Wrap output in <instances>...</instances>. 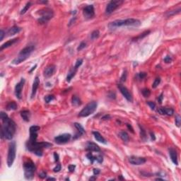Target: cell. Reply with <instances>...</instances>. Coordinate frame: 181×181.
<instances>
[{"label": "cell", "mask_w": 181, "mask_h": 181, "mask_svg": "<svg viewBox=\"0 0 181 181\" xmlns=\"http://www.w3.org/2000/svg\"><path fill=\"white\" fill-rule=\"evenodd\" d=\"M2 123L3 124L1 128V138L7 140L12 139L16 129L15 122L8 117L6 119L2 121Z\"/></svg>", "instance_id": "6da1fadb"}, {"label": "cell", "mask_w": 181, "mask_h": 181, "mask_svg": "<svg viewBox=\"0 0 181 181\" xmlns=\"http://www.w3.org/2000/svg\"><path fill=\"white\" fill-rule=\"evenodd\" d=\"M141 25V21L139 19H127L115 20L111 22L108 24V28L110 29H115L123 26H135L137 27Z\"/></svg>", "instance_id": "7a4b0ae2"}, {"label": "cell", "mask_w": 181, "mask_h": 181, "mask_svg": "<svg viewBox=\"0 0 181 181\" xmlns=\"http://www.w3.org/2000/svg\"><path fill=\"white\" fill-rule=\"evenodd\" d=\"M52 146V144L47 141H42L38 142L35 141L34 143H29L27 141L26 147L28 151L34 153L38 156H41L43 155V149L45 148H50Z\"/></svg>", "instance_id": "3957f363"}, {"label": "cell", "mask_w": 181, "mask_h": 181, "mask_svg": "<svg viewBox=\"0 0 181 181\" xmlns=\"http://www.w3.org/2000/svg\"><path fill=\"white\" fill-rule=\"evenodd\" d=\"M35 48V47L34 45H29L28 46L24 47L23 49H22L21 50V52H19V55L13 60L11 63L13 65H17L21 64V62H24L25 60H26L30 57L31 53L33 52Z\"/></svg>", "instance_id": "277c9868"}, {"label": "cell", "mask_w": 181, "mask_h": 181, "mask_svg": "<svg viewBox=\"0 0 181 181\" xmlns=\"http://www.w3.org/2000/svg\"><path fill=\"white\" fill-rule=\"evenodd\" d=\"M23 169L25 178L27 180H32L36 169L35 163L31 159H27L23 163Z\"/></svg>", "instance_id": "5b68a950"}, {"label": "cell", "mask_w": 181, "mask_h": 181, "mask_svg": "<svg viewBox=\"0 0 181 181\" xmlns=\"http://www.w3.org/2000/svg\"><path fill=\"white\" fill-rule=\"evenodd\" d=\"M38 14L40 16V18L38 19V21L40 24H45L49 21L54 16V12L50 8H43L38 11Z\"/></svg>", "instance_id": "8992f818"}, {"label": "cell", "mask_w": 181, "mask_h": 181, "mask_svg": "<svg viewBox=\"0 0 181 181\" xmlns=\"http://www.w3.org/2000/svg\"><path fill=\"white\" fill-rule=\"evenodd\" d=\"M96 108H97V103L95 101L90 102L80 111L79 116L82 117L89 116L90 115H91L95 112Z\"/></svg>", "instance_id": "52a82bcc"}, {"label": "cell", "mask_w": 181, "mask_h": 181, "mask_svg": "<svg viewBox=\"0 0 181 181\" xmlns=\"http://www.w3.org/2000/svg\"><path fill=\"white\" fill-rule=\"evenodd\" d=\"M16 144L15 141L10 142L9 145L8 150V156H7V165L9 167L12 166L16 159Z\"/></svg>", "instance_id": "ba28073f"}, {"label": "cell", "mask_w": 181, "mask_h": 181, "mask_svg": "<svg viewBox=\"0 0 181 181\" xmlns=\"http://www.w3.org/2000/svg\"><path fill=\"white\" fill-rule=\"evenodd\" d=\"M123 3H124V1L123 0H112L106 6L105 14L107 15H110L112 13L114 12L119 6H121Z\"/></svg>", "instance_id": "9c48e42d"}, {"label": "cell", "mask_w": 181, "mask_h": 181, "mask_svg": "<svg viewBox=\"0 0 181 181\" xmlns=\"http://www.w3.org/2000/svg\"><path fill=\"white\" fill-rule=\"evenodd\" d=\"M83 14L86 20H89L95 16V10L93 5H88L83 10Z\"/></svg>", "instance_id": "30bf717a"}, {"label": "cell", "mask_w": 181, "mask_h": 181, "mask_svg": "<svg viewBox=\"0 0 181 181\" xmlns=\"http://www.w3.org/2000/svg\"><path fill=\"white\" fill-rule=\"evenodd\" d=\"M40 127L39 126L33 125L30 127V139L28 141L29 143H34L37 141L38 138V132L40 130Z\"/></svg>", "instance_id": "8fae6325"}, {"label": "cell", "mask_w": 181, "mask_h": 181, "mask_svg": "<svg viewBox=\"0 0 181 181\" xmlns=\"http://www.w3.org/2000/svg\"><path fill=\"white\" fill-rule=\"evenodd\" d=\"M71 137V135L70 134L65 133V134L58 135L56 137H55V141L58 144H65L70 140Z\"/></svg>", "instance_id": "7c38bea8"}, {"label": "cell", "mask_w": 181, "mask_h": 181, "mask_svg": "<svg viewBox=\"0 0 181 181\" xmlns=\"http://www.w3.org/2000/svg\"><path fill=\"white\" fill-rule=\"evenodd\" d=\"M117 87L120 90V91L121 92V93L123 94V95L126 98L127 101H128L129 102H132L133 101V98H132V94L130 93V92L129 91V90L126 88L125 86H124L122 84H118Z\"/></svg>", "instance_id": "4fadbf2b"}, {"label": "cell", "mask_w": 181, "mask_h": 181, "mask_svg": "<svg viewBox=\"0 0 181 181\" xmlns=\"http://www.w3.org/2000/svg\"><path fill=\"white\" fill-rule=\"evenodd\" d=\"M147 161V160L145 158L143 157L135 156H132L129 158V162L135 166H139L145 163Z\"/></svg>", "instance_id": "5bb4252c"}, {"label": "cell", "mask_w": 181, "mask_h": 181, "mask_svg": "<svg viewBox=\"0 0 181 181\" xmlns=\"http://www.w3.org/2000/svg\"><path fill=\"white\" fill-rule=\"evenodd\" d=\"M25 81H25L24 79H21V80L15 86V95L18 99H21L22 89H23V86H24Z\"/></svg>", "instance_id": "9a60e30c"}, {"label": "cell", "mask_w": 181, "mask_h": 181, "mask_svg": "<svg viewBox=\"0 0 181 181\" xmlns=\"http://www.w3.org/2000/svg\"><path fill=\"white\" fill-rule=\"evenodd\" d=\"M86 157L89 159V160L91 161V163L92 164L95 161L98 163H103V156H102L101 154H99V155L95 156H93V155L92 153L89 152V153H87Z\"/></svg>", "instance_id": "2e32d148"}, {"label": "cell", "mask_w": 181, "mask_h": 181, "mask_svg": "<svg viewBox=\"0 0 181 181\" xmlns=\"http://www.w3.org/2000/svg\"><path fill=\"white\" fill-rule=\"evenodd\" d=\"M158 113L160 115H168V116H171L174 113V111L172 108H168V107H159L158 108Z\"/></svg>", "instance_id": "e0dca14e"}, {"label": "cell", "mask_w": 181, "mask_h": 181, "mask_svg": "<svg viewBox=\"0 0 181 181\" xmlns=\"http://www.w3.org/2000/svg\"><path fill=\"white\" fill-rule=\"evenodd\" d=\"M55 65H49L48 67H47L45 71H44V76L46 78H49V77H52L55 73Z\"/></svg>", "instance_id": "ac0fdd59"}, {"label": "cell", "mask_w": 181, "mask_h": 181, "mask_svg": "<svg viewBox=\"0 0 181 181\" xmlns=\"http://www.w3.org/2000/svg\"><path fill=\"white\" fill-rule=\"evenodd\" d=\"M86 150L89 151H95V152H100L101 149L98 145L92 141H88L86 144Z\"/></svg>", "instance_id": "d6986e66"}, {"label": "cell", "mask_w": 181, "mask_h": 181, "mask_svg": "<svg viewBox=\"0 0 181 181\" xmlns=\"http://www.w3.org/2000/svg\"><path fill=\"white\" fill-rule=\"evenodd\" d=\"M78 68H79V67L76 65H74V67L71 68L70 70L69 71V72H68L67 78H66V80H67V82H70L71 80L72 79V78L76 75V73H77V70H78Z\"/></svg>", "instance_id": "ffe728a7"}, {"label": "cell", "mask_w": 181, "mask_h": 181, "mask_svg": "<svg viewBox=\"0 0 181 181\" xmlns=\"http://www.w3.org/2000/svg\"><path fill=\"white\" fill-rule=\"evenodd\" d=\"M40 85V79L38 77H36L34 79L33 83V87H32V92H31V98H33L35 95L36 91H37L38 86Z\"/></svg>", "instance_id": "44dd1931"}, {"label": "cell", "mask_w": 181, "mask_h": 181, "mask_svg": "<svg viewBox=\"0 0 181 181\" xmlns=\"http://www.w3.org/2000/svg\"><path fill=\"white\" fill-rule=\"evenodd\" d=\"M169 155H170V157H171V159L172 162L175 165H178V161L177 151H176L174 149L171 148V149H169Z\"/></svg>", "instance_id": "7402d4cb"}, {"label": "cell", "mask_w": 181, "mask_h": 181, "mask_svg": "<svg viewBox=\"0 0 181 181\" xmlns=\"http://www.w3.org/2000/svg\"><path fill=\"white\" fill-rule=\"evenodd\" d=\"M21 31V28L18 26H13L11 28H10L8 31H7V35L8 36H12L16 34L19 33L20 31Z\"/></svg>", "instance_id": "603a6c76"}, {"label": "cell", "mask_w": 181, "mask_h": 181, "mask_svg": "<svg viewBox=\"0 0 181 181\" xmlns=\"http://www.w3.org/2000/svg\"><path fill=\"white\" fill-rule=\"evenodd\" d=\"M93 135L94 136V138L96 139V141H99V142L103 143V144H107V141L105 140V139L98 132H93Z\"/></svg>", "instance_id": "cb8c5ba5"}, {"label": "cell", "mask_w": 181, "mask_h": 181, "mask_svg": "<svg viewBox=\"0 0 181 181\" xmlns=\"http://www.w3.org/2000/svg\"><path fill=\"white\" fill-rule=\"evenodd\" d=\"M19 40V38H14V39H12V40H9V41H6V43H4L3 44V45H2V46H1V50H2L5 49V48H7V47H11V45H13L14 44H15L17 41Z\"/></svg>", "instance_id": "d4e9b609"}, {"label": "cell", "mask_w": 181, "mask_h": 181, "mask_svg": "<svg viewBox=\"0 0 181 181\" xmlns=\"http://www.w3.org/2000/svg\"><path fill=\"white\" fill-rule=\"evenodd\" d=\"M21 116L23 118V120H25L26 122H28L30 120V117H31V113L30 111L25 110L21 112Z\"/></svg>", "instance_id": "484cf974"}, {"label": "cell", "mask_w": 181, "mask_h": 181, "mask_svg": "<svg viewBox=\"0 0 181 181\" xmlns=\"http://www.w3.org/2000/svg\"><path fill=\"white\" fill-rule=\"evenodd\" d=\"M71 103L74 106L77 107V106H79L81 105V101L80 98L77 97V95H73L71 98Z\"/></svg>", "instance_id": "4316f807"}, {"label": "cell", "mask_w": 181, "mask_h": 181, "mask_svg": "<svg viewBox=\"0 0 181 181\" xmlns=\"http://www.w3.org/2000/svg\"><path fill=\"white\" fill-rule=\"evenodd\" d=\"M17 107H18V105L14 101L9 102L6 105V109L8 111H15L17 109Z\"/></svg>", "instance_id": "83f0119b"}, {"label": "cell", "mask_w": 181, "mask_h": 181, "mask_svg": "<svg viewBox=\"0 0 181 181\" xmlns=\"http://www.w3.org/2000/svg\"><path fill=\"white\" fill-rule=\"evenodd\" d=\"M74 127H75L76 129H77V131L79 132V135H83L85 134V129H84V128H83L82 126L80 125L79 123H74Z\"/></svg>", "instance_id": "f1b7e54d"}, {"label": "cell", "mask_w": 181, "mask_h": 181, "mask_svg": "<svg viewBox=\"0 0 181 181\" xmlns=\"http://www.w3.org/2000/svg\"><path fill=\"white\" fill-rule=\"evenodd\" d=\"M149 33H150V31H144V33H142L140 34V35H138L137 37L133 38V39H132V40H133V41H137V40H141V39L144 38L146 37V36H147L148 35H149Z\"/></svg>", "instance_id": "f546056e"}, {"label": "cell", "mask_w": 181, "mask_h": 181, "mask_svg": "<svg viewBox=\"0 0 181 181\" xmlns=\"http://www.w3.org/2000/svg\"><path fill=\"white\" fill-rule=\"evenodd\" d=\"M118 135H119V137L121 138V139H122L123 141H129V135H128V134H127V132H125V131H122V132H120V133L118 134Z\"/></svg>", "instance_id": "4dcf8cb0"}, {"label": "cell", "mask_w": 181, "mask_h": 181, "mask_svg": "<svg viewBox=\"0 0 181 181\" xmlns=\"http://www.w3.org/2000/svg\"><path fill=\"white\" fill-rule=\"evenodd\" d=\"M99 35H100L99 31L98 30H95V31H93L91 34V40H95V39L98 38Z\"/></svg>", "instance_id": "1f68e13d"}, {"label": "cell", "mask_w": 181, "mask_h": 181, "mask_svg": "<svg viewBox=\"0 0 181 181\" xmlns=\"http://www.w3.org/2000/svg\"><path fill=\"white\" fill-rule=\"evenodd\" d=\"M141 93H142V95H144L145 98H148L151 95V91L149 89H147V88L142 89Z\"/></svg>", "instance_id": "d6a6232c"}, {"label": "cell", "mask_w": 181, "mask_h": 181, "mask_svg": "<svg viewBox=\"0 0 181 181\" xmlns=\"http://www.w3.org/2000/svg\"><path fill=\"white\" fill-rule=\"evenodd\" d=\"M31 2H28V3L26 4V6H24V8L23 9L21 10V15H23V14H26V11H28V9L31 7Z\"/></svg>", "instance_id": "836d02e7"}, {"label": "cell", "mask_w": 181, "mask_h": 181, "mask_svg": "<svg viewBox=\"0 0 181 181\" xmlns=\"http://www.w3.org/2000/svg\"><path fill=\"white\" fill-rule=\"evenodd\" d=\"M180 8H178V9L177 10H174V11H168V12H167L166 14V15L167 16H171L175 15V14H178V13H180Z\"/></svg>", "instance_id": "e575fe53"}, {"label": "cell", "mask_w": 181, "mask_h": 181, "mask_svg": "<svg viewBox=\"0 0 181 181\" xmlns=\"http://www.w3.org/2000/svg\"><path fill=\"white\" fill-rule=\"evenodd\" d=\"M160 83H161V79H160L159 77H158V78H156V79L154 80L153 83H152V88H153V89L157 88V87L159 86V85L160 84Z\"/></svg>", "instance_id": "d590c367"}, {"label": "cell", "mask_w": 181, "mask_h": 181, "mask_svg": "<svg viewBox=\"0 0 181 181\" xmlns=\"http://www.w3.org/2000/svg\"><path fill=\"white\" fill-rule=\"evenodd\" d=\"M54 99H55L54 95H46L45 97V103H49L50 102H51L52 100H54Z\"/></svg>", "instance_id": "8d00e7d4"}, {"label": "cell", "mask_w": 181, "mask_h": 181, "mask_svg": "<svg viewBox=\"0 0 181 181\" xmlns=\"http://www.w3.org/2000/svg\"><path fill=\"white\" fill-rule=\"evenodd\" d=\"M175 122V125H176V126L179 127L180 126V123H181V118H180V116L179 115H176Z\"/></svg>", "instance_id": "74e56055"}, {"label": "cell", "mask_w": 181, "mask_h": 181, "mask_svg": "<svg viewBox=\"0 0 181 181\" xmlns=\"http://www.w3.org/2000/svg\"><path fill=\"white\" fill-rule=\"evenodd\" d=\"M147 74L146 72H140V73H139V74H137V77H138L139 79L142 80L147 77Z\"/></svg>", "instance_id": "f35d334b"}, {"label": "cell", "mask_w": 181, "mask_h": 181, "mask_svg": "<svg viewBox=\"0 0 181 181\" xmlns=\"http://www.w3.org/2000/svg\"><path fill=\"white\" fill-rule=\"evenodd\" d=\"M86 43L85 42H81V43H80L79 44V47H77V50L78 51H81V50H83L85 47H86Z\"/></svg>", "instance_id": "ab89813d"}, {"label": "cell", "mask_w": 181, "mask_h": 181, "mask_svg": "<svg viewBox=\"0 0 181 181\" xmlns=\"http://www.w3.org/2000/svg\"><path fill=\"white\" fill-rule=\"evenodd\" d=\"M127 71L125 70L124 71V72H123V75H122V77L120 78V81H121L122 82L125 81L126 79H127Z\"/></svg>", "instance_id": "60d3db41"}, {"label": "cell", "mask_w": 181, "mask_h": 181, "mask_svg": "<svg viewBox=\"0 0 181 181\" xmlns=\"http://www.w3.org/2000/svg\"><path fill=\"white\" fill-rule=\"evenodd\" d=\"M147 104L149 105V107H151V110H154V109L156 108V104H155V103H153V102L148 101Z\"/></svg>", "instance_id": "b9f144b4"}, {"label": "cell", "mask_w": 181, "mask_h": 181, "mask_svg": "<svg viewBox=\"0 0 181 181\" xmlns=\"http://www.w3.org/2000/svg\"><path fill=\"white\" fill-rule=\"evenodd\" d=\"M139 127H140V132H141V137L142 139H145L146 138V132H145V131H144V129L142 128V127H141V126H139Z\"/></svg>", "instance_id": "7bdbcfd3"}, {"label": "cell", "mask_w": 181, "mask_h": 181, "mask_svg": "<svg viewBox=\"0 0 181 181\" xmlns=\"http://www.w3.org/2000/svg\"><path fill=\"white\" fill-rule=\"evenodd\" d=\"M61 168L62 166L60 164H57V166H56V167H55L54 168V169H53V171L55 172V173H57V172H59L60 170H61Z\"/></svg>", "instance_id": "ee69618b"}, {"label": "cell", "mask_w": 181, "mask_h": 181, "mask_svg": "<svg viewBox=\"0 0 181 181\" xmlns=\"http://www.w3.org/2000/svg\"><path fill=\"white\" fill-rule=\"evenodd\" d=\"M172 61H173V59H172V58L170 56H166V57L164 58V62L166 63H171Z\"/></svg>", "instance_id": "f6af8a7d"}, {"label": "cell", "mask_w": 181, "mask_h": 181, "mask_svg": "<svg viewBox=\"0 0 181 181\" xmlns=\"http://www.w3.org/2000/svg\"><path fill=\"white\" fill-rule=\"evenodd\" d=\"M47 176V173H45V172H41L40 174H39V177H40V178H42V179H44V178H46Z\"/></svg>", "instance_id": "bcb514c9"}, {"label": "cell", "mask_w": 181, "mask_h": 181, "mask_svg": "<svg viewBox=\"0 0 181 181\" xmlns=\"http://www.w3.org/2000/svg\"><path fill=\"white\" fill-rule=\"evenodd\" d=\"M4 35H5V32H4L3 30H1V31H0V40H1V41L4 39Z\"/></svg>", "instance_id": "7dc6e473"}, {"label": "cell", "mask_w": 181, "mask_h": 181, "mask_svg": "<svg viewBox=\"0 0 181 181\" xmlns=\"http://www.w3.org/2000/svg\"><path fill=\"white\" fill-rule=\"evenodd\" d=\"M75 168H76V166H74V165H70L68 167L69 172H74V170H75Z\"/></svg>", "instance_id": "c3c4849f"}, {"label": "cell", "mask_w": 181, "mask_h": 181, "mask_svg": "<svg viewBox=\"0 0 181 181\" xmlns=\"http://www.w3.org/2000/svg\"><path fill=\"white\" fill-rule=\"evenodd\" d=\"M100 173V170L98 168H94L93 169V175H97Z\"/></svg>", "instance_id": "681fc988"}, {"label": "cell", "mask_w": 181, "mask_h": 181, "mask_svg": "<svg viewBox=\"0 0 181 181\" xmlns=\"http://www.w3.org/2000/svg\"><path fill=\"white\" fill-rule=\"evenodd\" d=\"M163 93H161V95L159 96V98H158V102L160 104L162 103V101H163Z\"/></svg>", "instance_id": "f907efd6"}, {"label": "cell", "mask_w": 181, "mask_h": 181, "mask_svg": "<svg viewBox=\"0 0 181 181\" xmlns=\"http://www.w3.org/2000/svg\"><path fill=\"white\" fill-rule=\"evenodd\" d=\"M111 118V115H105L104 116L102 117V119L103 120H109Z\"/></svg>", "instance_id": "816d5d0a"}, {"label": "cell", "mask_w": 181, "mask_h": 181, "mask_svg": "<svg viewBox=\"0 0 181 181\" xmlns=\"http://www.w3.org/2000/svg\"><path fill=\"white\" fill-rule=\"evenodd\" d=\"M54 157H55V161L56 162H57V161H59L58 154H57V153H54Z\"/></svg>", "instance_id": "f5cc1de1"}, {"label": "cell", "mask_w": 181, "mask_h": 181, "mask_svg": "<svg viewBox=\"0 0 181 181\" xmlns=\"http://www.w3.org/2000/svg\"><path fill=\"white\" fill-rule=\"evenodd\" d=\"M109 97H111V98H115V93H113V92H111V93L109 94Z\"/></svg>", "instance_id": "db71d44e"}, {"label": "cell", "mask_w": 181, "mask_h": 181, "mask_svg": "<svg viewBox=\"0 0 181 181\" xmlns=\"http://www.w3.org/2000/svg\"><path fill=\"white\" fill-rule=\"evenodd\" d=\"M127 127H128V129H129V131H131L132 132H134V131H133V128H132V126L130 125L129 124H127Z\"/></svg>", "instance_id": "11a10c76"}, {"label": "cell", "mask_w": 181, "mask_h": 181, "mask_svg": "<svg viewBox=\"0 0 181 181\" xmlns=\"http://www.w3.org/2000/svg\"><path fill=\"white\" fill-rule=\"evenodd\" d=\"M150 135H151V139H152V140H155L156 137H155V136H154V134L152 133V132H150Z\"/></svg>", "instance_id": "9f6ffc18"}, {"label": "cell", "mask_w": 181, "mask_h": 181, "mask_svg": "<svg viewBox=\"0 0 181 181\" xmlns=\"http://www.w3.org/2000/svg\"><path fill=\"white\" fill-rule=\"evenodd\" d=\"M36 67H37V65H35V66H34V67H32V69H31V70L29 71V73H31V72H32L33 71L35 70V69L36 68Z\"/></svg>", "instance_id": "6f0895ef"}, {"label": "cell", "mask_w": 181, "mask_h": 181, "mask_svg": "<svg viewBox=\"0 0 181 181\" xmlns=\"http://www.w3.org/2000/svg\"><path fill=\"white\" fill-rule=\"evenodd\" d=\"M47 180H55L56 179L55 178H47Z\"/></svg>", "instance_id": "680465c9"}, {"label": "cell", "mask_w": 181, "mask_h": 181, "mask_svg": "<svg viewBox=\"0 0 181 181\" xmlns=\"http://www.w3.org/2000/svg\"><path fill=\"white\" fill-rule=\"evenodd\" d=\"M96 175H94V177H92V178H90V180H95L96 179V177H95Z\"/></svg>", "instance_id": "91938a15"}]
</instances>
